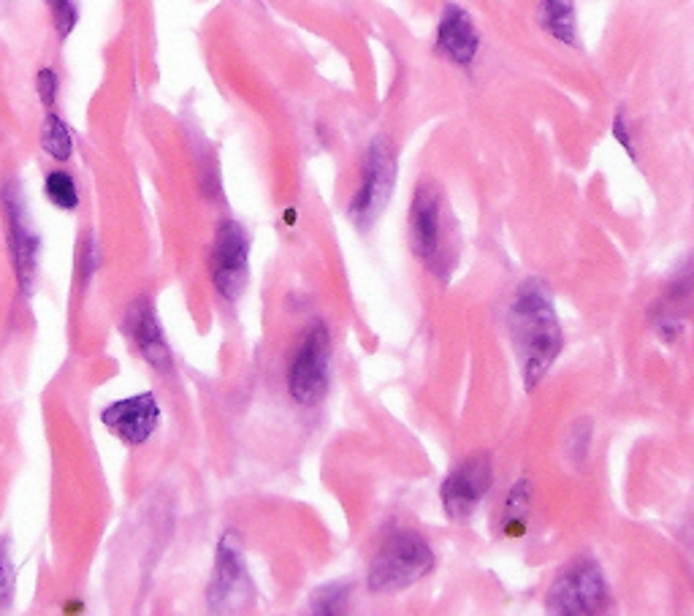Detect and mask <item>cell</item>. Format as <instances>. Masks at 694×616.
Listing matches in <instances>:
<instances>
[{"mask_svg": "<svg viewBox=\"0 0 694 616\" xmlns=\"http://www.w3.org/2000/svg\"><path fill=\"white\" fill-rule=\"evenodd\" d=\"M510 334H513L516 353H519L523 383L532 392L548 375L564 345L551 294L540 280L529 277L516 291L513 304H510Z\"/></svg>", "mask_w": 694, "mask_h": 616, "instance_id": "6da1fadb", "label": "cell"}, {"mask_svg": "<svg viewBox=\"0 0 694 616\" xmlns=\"http://www.w3.org/2000/svg\"><path fill=\"white\" fill-rule=\"evenodd\" d=\"M410 245L426 270L448 280L456 264L446 199L435 182H421L410 204Z\"/></svg>", "mask_w": 694, "mask_h": 616, "instance_id": "7a4b0ae2", "label": "cell"}, {"mask_svg": "<svg viewBox=\"0 0 694 616\" xmlns=\"http://www.w3.org/2000/svg\"><path fill=\"white\" fill-rule=\"evenodd\" d=\"M435 552H431L429 543L421 535L397 533L394 538L382 543L380 552L375 554L367 573V584L377 595L407 589L429 576L435 570Z\"/></svg>", "mask_w": 694, "mask_h": 616, "instance_id": "3957f363", "label": "cell"}, {"mask_svg": "<svg viewBox=\"0 0 694 616\" xmlns=\"http://www.w3.org/2000/svg\"><path fill=\"white\" fill-rule=\"evenodd\" d=\"M328 370H331V334L326 323L313 321L304 332L288 372L290 396L298 405H318L326 396Z\"/></svg>", "mask_w": 694, "mask_h": 616, "instance_id": "277c9868", "label": "cell"}, {"mask_svg": "<svg viewBox=\"0 0 694 616\" xmlns=\"http://www.w3.org/2000/svg\"><path fill=\"white\" fill-rule=\"evenodd\" d=\"M608 582L594 559H578L568 570L559 573L548 589V612L551 614H596L608 606Z\"/></svg>", "mask_w": 694, "mask_h": 616, "instance_id": "5b68a950", "label": "cell"}, {"mask_svg": "<svg viewBox=\"0 0 694 616\" xmlns=\"http://www.w3.org/2000/svg\"><path fill=\"white\" fill-rule=\"evenodd\" d=\"M0 204H3L6 236H9V253L17 272V283H20L22 294L28 296L33 294L35 274H39V234L28 223L25 199H22L17 180L6 182L3 191H0Z\"/></svg>", "mask_w": 694, "mask_h": 616, "instance_id": "8992f818", "label": "cell"}, {"mask_svg": "<svg viewBox=\"0 0 694 616\" xmlns=\"http://www.w3.org/2000/svg\"><path fill=\"white\" fill-rule=\"evenodd\" d=\"M397 182V169H394V155L382 139H375L369 144L367 158H364L361 185H358L356 199L350 201V218L358 229H372L377 218L388 206V199L394 193Z\"/></svg>", "mask_w": 694, "mask_h": 616, "instance_id": "52a82bcc", "label": "cell"}, {"mask_svg": "<svg viewBox=\"0 0 694 616\" xmlns=\"http://www.w3.org/2000/svg\"><path fill=\"white\" fill-rule=\"evenodd\" d=\"M249 277V236L245 225L223 221L212 242V283L217 294L236 302L245 291Z\"/></svg>", "mask_w": 694, "mask_h": 616, "instance_id": "ba28073f", "label": "cell"}, {"mask_svg": "<svg viewBox=\"0 0 694 616\" xmlns=\"http://www.w3.org/2000/svg\"><path fill=\"white\" fill-rule=\"evenodd\" d=\"M215 559H217L215 573H212V584H210L212 612L231 614V612H239V608L249 606L255 597V589H253V582H249L242 548L234 535H225V538L221 541Z\"/></svg>", "mask_w": 694, "mask_h": 616, "instance_id": "9c48e42d", "label": "cell"}, {"mask_svg": "<svg viewBox=\"0 0 694 616\" xmlns=\"http://www.w3.org/2000/svg\"><path fill=\"white\" fill-rule=\"evenodd\" d=\"M491 460L489 456H472L461 462L442 484V508L453 522H467L483 497L491 489Z\"/></svg>", "mask_w": 694, "mask_h": 616, "instance_id": "30bf717a", "label": "cell"}, {"mask_svg": "<svg viewBox=\"0 0 694 616\" xmlns=\"http://www.w3.org/2000/svg\"><path fill=\"white\" fill-rule=\"evenodd\" d=\"M101 421L123 443L142 445L155 435L157 421H161V407H157L155 394H136L109 405L101 413Z\"/></svg>", "mask_w": 694, "mask_h": 616, "instance_id": "8fae6325", "label": "cell"}, {"mask_svg": "<svg viewBox=\"0 0 694 616\" xmlns=\"http://www.w3.org/2000/svg\"><path fill=\"white\" fill-rule=\"evenodd\" d=\"M125 332L127 337L133 340L136 351L147 359L150 367H155L157 372H169L172 370V347L166 343V334H163L161 323H157L155 307L147 296L136 299V302L127 307L125 315Z\"/></svg>", "mask_w": 694, "mask_h": 616, "instance_id": "7c38bea8", "label": "cell"}, {"mask_svg": "<svg viewBox=\"0 0 694 616\" xmlns=\"http://www.w3.org/2000/svg\"><path fill=\"white\" fill-rule=\"evenodd\" d=\"M437 50H440L450 63L470 65L480 50L478 30H474L470 14L461 6L450 3L442 11L440 30H437Z\"/></svg>", "mask_w": 694, "mask_h": 616, "instance_id": "4fadbf2b", "label": "cell"}, {"mask_svg": "<svg viewBox=\"0 0 694 616\" xmlns=\"http://www.w3.org/2000/svg\"><path fill=\"white\" fill-rule=\"evenodd\" d=\"M538 22L562 44H575V0H540Z\"/></svg>", "mask_w": 694, "mask_h": 616, "instance_id": "5bb4252c", "label": "cell"}, {"mask_svg": "<svg viewBox=\"0 0 694 616\" xmlns=\"http://www.w3.org/2000/svg\"><path fill=\"white\" fill-rule=\"evenodd\" d=\"M41 150L58 163L71 161V155H74V137H71V128L54 109L47 112L44 123H41Z\"/></svg>", "mask_w": 694, "mask_h": 616, "instance_id": "9a60e30c", "label": "cell"}, {"mask_svg": "<svg viewBox=\"0 0 694 616\" xmlns=\"http://www.w3.org/2000/svg\"><path fill=\"white\" fill-rule=\"evenodd\" d=\"M44 196L52 206L63 212H74L79 206V185L74 174L65 172V169H52L44 176Z\"/></svg>", "mask_w": 694, "mask_h": 616, "instance_id": "2e32d148", "label": "cell"}, {"mask_svg": "<svg viewBox=\"0 0 694 616\" xmlns=\"http://www.w3.org/2000/svg\"><path fill=\"white\" fill-rule=\"evenodd\" d=\"M44 3L47 11H50L54 33H58L60 41H65L74 33L79 22V3L76 0H44Z\"/></svg>", "mask_w": 694, "mask_h": 616, "instance_id": "e0dca14e", "label": "cell"}, {"mask_svg": "<svg viewBox=\"0 0 694 616\" xmlns=\"http://www.w3.org/2000/svg\"><path fill=\"white\" fill-rule=\"evenodd\" d=\"M347 595H350V587H345V584H328V587H323L318 595L313 597V612L339 614L345 608Z\"/></svg>", "mask_w": 694, "mask_h": 616, "instance_id": "ac0fdd59", "label": "cell"}, {"mask_svg": "<svg viewBox=\"0 0 694 616\" xmlns=\"http://www.w3.org/2000/svg\"><path fill=\"white\" fill-rule=\"evenodd\" d=\"M14 597V567H11L9 541L0 538V612L11 606Z\"/></svg>", "mask_w": 694, "mask_h": 616, "instance_id": "d6986e66", "label": "cell"}, {"mask_svg": "<svg viewBox=\"0 0 694 616\" xmlns=\"http://www.w3.org/2000/svg\"><path fill=\"white\" fill-rule=\"evenodd\" d=\"M35 93H39V101L44 103L47 112L54 109V103H58V93H60L58 71L50 69V65L39 69V74H35Z\"/></svg>", "mask_w": 694, "mask_h": 616, "instance_id": "ffe728a7", "label": "cell"}, {"mask_svg": "<svg viewBox=\"0 0 694 616\" xmlns=\"http://www.w3.org/2000/svg\"><path fill=\"white\" fill-rule=\"evenodd\" d=\"M613 137L619 139L621 142V148H624L626 152H630L632 158H635V142H632V137H630V131H626V123H624V112H616V118H613Z\"/></svg>", "mask_w": 694, "mask_h": 616, "instance_id": "44dd1931", "label": "cell"}]
</instances>
